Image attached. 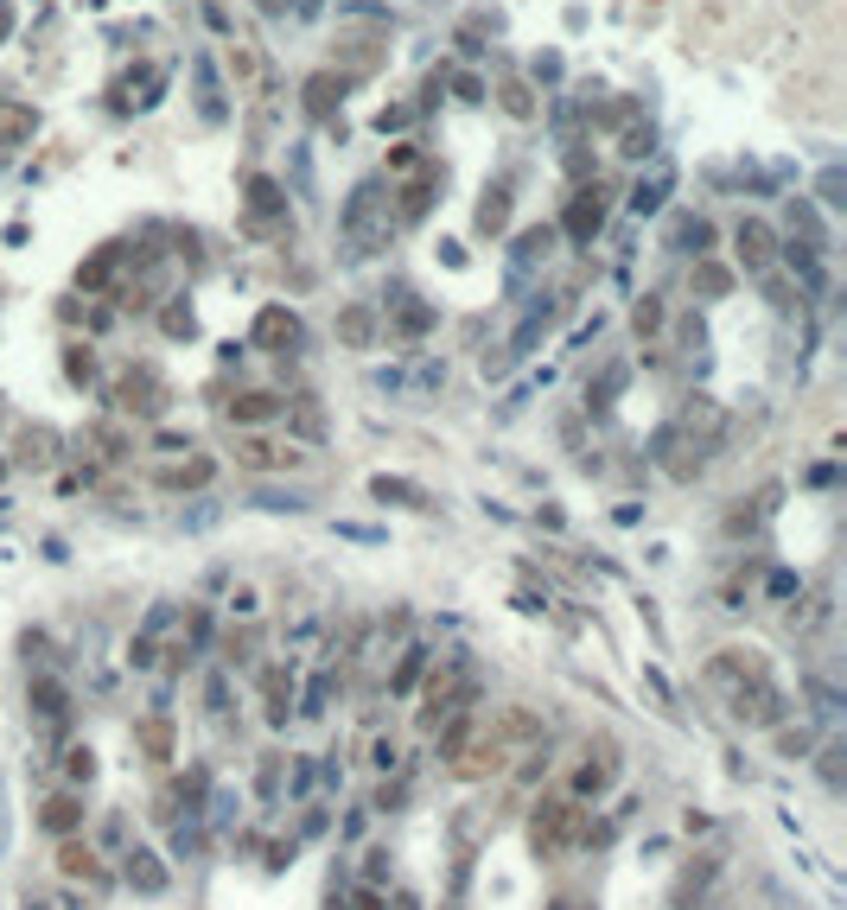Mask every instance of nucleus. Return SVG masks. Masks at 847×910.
I'll return each mask as SVG.
<instances>
[{"label":"nucleus","instance_id":"obj_1","mask_svg":"<svg viewBox=\"0 0 847 910\" xmlns=\"http://www.w3.org/2000/svg\"><path fill=\"white\" fill-rule=\"evenodd\" d=\"M465 707H478V662L453 650V656H440L434 669H427V688H421V732H440L453 713Z\"/></svg>","mask_w":847,"mask_h":910},{"label":"nucleus","instance_id":"obj_2","mask_svg":"<svg viewBox=\"0 0 847 910\" xmlns=\"http://www.w3.org/2000/svg\"><path fill=\"white\" fill-rule=\"evenodd\" d=\"M529 847L535 860H567L574 847H586V809L580 796H542L529 815Z\"/></svg>","mask_w":847,"mask_h":910},{"label":"nucleus","instance_id":"obj_3","mask_svg":"<svg viewBox=\"0 0 847 910\" xmlns=\"http://www.w3.org/2000/svg\"><path fill=\"white\" fill-rule=\"evenodd\" d=\"M726 707H733V720L752 726V732H771V726L790 720V694H784V681H777V675L733 681V688H726Z\"/></svg>","mask_w":847,"mask_h":910},{"label":"nucleus","instance_id":"obj_4","mask_svg":"<svg viewBox=\"0 0 847 910\" xmlns=\"http://www.w3.org/2000/svg\"><path fill=\"white\" fill-rule=\"evenodd\" d=\"M389 198H383V179H363L351 198H344V210H338V230H344V242L363 255V249H376V242L389 236Z\"/></svg>","mask_w":847,"mask_h":910},{"label":"nucleus","instance_id":"obj_5","mask_svg":"<svg viewBox=\"0 0 847 910\" xmlns=\"http://www.w3.org/2000/svg\"><path fill=\"white\" fill-rule=\"evenodd\" d=\"M26 707H32V726L51 732V739H64V732H71V688H64L58 675H32Z\"/></svg>","mask_w":847,"mask_h":910},{"label":"nucleus","instance_id":"obj_6","mask_svg":"<svg viewBox=\"0 0 847 910\" xmlns=\"http://www.w3.org/2000/svg\"><path fill=\"white\" fill-rule=\"evenodd\" d=\"M115 401H121L128 414H147V420H153V414H166V408H172V389H166V382L141 363V370H128V376L115 382Z\"/></svg>","mask_w":847,"mask_h":910},{"label":"nucleus","instance_id":"obj_7","mask_svg":"<svg viewBox=\"0 0 847 910\" xmlns=\"http://www.w3.org/2000/svg\"><path fill=\"white\" fill-rule=\"evenodd\" d=\"M618 770H625V764H618V745L593 739V745H586V758H580V770H574V796H605L618 783Z\"/></svg>","mask_w":847,"mask_h":910},{"label":"nucleus","instance_id":"obj_8","mask_svg":"<svg viewBox=\"0 0 847 910\" xmlns=\"http://www.w3.org/2000/svg\"><path fill=\"white\" fill-rule=\"evenodd\" d=\"M733 249H739V268H746V274H771V261H777V236H771V223H765V217H739Z\"/></svg>","mask_w":847,"mask_h":910},{"label":"nucleus","instance_id":"obj_9","mask_svg":"<svg viewBox=\"0 0 847 910\" xmlns=\"http://www.w3.org/2000/svg\"><path fill=\"white\" fill-rule=\"evenodd\" d=\"M255 344H262V350H281V357H293V350L306 344V331H300V319H293L287 306H262V312H255Z\"/></svg>","mask_w":847,"mask_h":910},{"label":"nucleus","instance_id":"obj_10","mask_svg":"<svg viewBox=\"0 0 847 910\" xmlns=\"http://www.w3.org/2000/svg\"><path fill=\"white\" fill-rule=\"evenodd\" d=\"M491 732H497V739H504L510 751H542V713H535V707H504V713H497V720H491Z\"/></svg>","mask_w":847,"mask_h":910},{"label":"nucleus","instance_id":"obj_11","mask_svg":"<svg viewBox=\"0 0 847 910\" xmlns=\"http://www.w3.org/2000/svg\"><path fill=\"white\" fill-rule=\"evenodd\" d=\"M166 630H172V605H153L141 618V630H134V643H128L134 669H153V662H160V637H166Z\"/></svg>","mask_w":847,"mask_h":910},{"label":"nucleus","instance_id":"obj_12","mask_svg":"<svg viewBox=\"0 0 847 910\" xmlns=\"http://www.w3.org/2000/svg\"><path fill=\"white\" fill-rule=\"evenodd\" d=\"M599 223H605V191H599V185H580L574 204H567V236H574V242H593Z\"/></svg>","mask_w":847,"mask_h":910},{"label":"nucleus","instance_id":"obj_13","mask_svg":"<svg viewBox=\"0 0 847 910\" xmlns=\"http://www.w3.org/2000/svg\"><path fill=\"white\" fill-rule=\"evenodd\" d=\"M714 872H720V853H695V860L682 866V879H676V910L701 904V891L714 885Z\"/></svg>","mask_w":847,"mask_h":910},{"label":"nucleus","instance_id":"obj_14","mask_svg":"<svg viewBox=\"0 0 847 910\" xmlns=\"http://www.w3.org/2000/svg\"><path fill=\"white\" fill-rule=\"evenodd\" d=\"M121 860H128L121 872H128V885H134V891H147V898H160V891H166V866H160V853H147V847H128Z\"/></svg>","mask_w":847,"mask_h":910},{"label":"nucleus","instance_id":"obj_15","mask_svg":"<svg viewBox=\"0 0 847 910\" xmlns=\"http://www.w3.org/2000/svg\"><path fill=\"white\" fill-rule=\"evenodd\" d=\"M121 261H128V242H109V249H96L90 261H83V268H77V280H83V287H109V280L121 274Z\"/></svg>","mask_w":847,"mask_h":910},{"label":"nucleus","instance_id":"obj_16","mask_svg":"<svg viewBox=\"0 0 847 910\" xmlns=\"http://www.w3.org/2000/svg\"><path fill=\"white\" fill-rule=\"evenodd\" d=\"M287 401L281 395H268V389H249V395H236L230 401V420H242V427H255V420H274Z\"/></svg>","mask_w":847,"mask_h":910},{"label":"nucleus","instance_id":"obj_17","mask_svg":"<svg viewBox=\"0 0 847 910\" xmlns=\"http://www.w3.org/2000/svg\"><path fill=\"white\" fill-rule=\"evenodd\" d=\"M338 338L351 344V350H370V338H376V312H370V306H344V312H338Z\"/></svg>","mask_w":847,"mask_h":910},{"label":"nucleus","instance_id":"obj_18","mask_svg":"<svg viewBox=\"0 0 847 910\" xmlns=\"http://www.w3.org/2000/svg\"><path fill=\"white\" fill-rule=\"evenodd\" d=\"M39 821H45V828H51V834H58V840H71V834L83 828V802H77V796H51Z\"/></svg>","mask_w":847,"mask_h":910},{"label":"nucleus","instance_id":"obj_19","mask_svg":"<svg viewBox=\"0 0 847 910\" xmlns=\"http://www.w3.org/2000/svg\"><path fill=\"white\" fill-rule=\"evenodd\" d=\"M504 217H510V179H497V185H484L478 230H484V236H497V230H504Z\"/></svg>","mask_w":847,"mask_h":910},{"label":"nucleus","instance_id":"obj_20","mask_svg":"<svg viewBox=\"0 0 847 910\" xmlns=\"http://www.w3.org/2000/svg\"><path fill=\"white\" fill-rule=\"evenodd\" d=\"M236 459L249 465V471H268V465H300V452H293V446L281 452V446H268V440H242V446H236Z\"/></svg>","mask_w":847,"mask_h":910},{"label":"nucleus","instance_id":"obj_21","mask_svg":"<svg viewBox=\"0 0 847 910\" xmlns=\"http://www.w3.org/2000/svg\"><path fill=\"white\" fill-rule=\"evenodd\" d=\"M134 739H141L147 745V758H172V720H166V713H153V720H134Z\"/></svg>","mask_w":847,"mask_h":910},{"label":"nucleus","instance_id":"obj_22","mask_svg":"<svg viewBox=\"0 0 847 910\" xmlns=\"http://www.w3.org/2000/svg\"><path fill=\"white\" fill-rule=\"evenodd\" d=\"M211 478H217V465H211V459H192V465H172V471H160V484H166V490H204Z\"/></svg>","mask_w":847,"mask_h":910},{"label":"nucleus","instance_id":"obj_23","mask_svg":"<svg viewBox=\"0 0 847 910\" xmlns=\"http://www.w3.org/2000/svg\"><path fill=\"white\" fill-rule=\"evenodd\" d=\"M262 694H268V720L281 726L287 707H293V675H287V669H268V675H262Z\"/></svg>","mask_w":847,"mask_h":910},{"label":"nucleus","instance_id":"obj_24","mask_svg":"<svg viewBox=\"0 0 847 910\" xmlns=\"http://www.w3.org/2000/svg\"><path fill=\"white\" fill-rule=\"evenodd\" d=\"M421 669H427V650H421V643H408V650H402V662H395V675H389V694H414Z\"/></svg>","mask_w":847,"mask_h":910},{"label":"nucleus","instance_id":"obj_25","mask_svg":"<svg viewBox=\"0 0 847 910\" xmlns=\"http://www.w3.org/2000/svg\"><path fill=\"white\" fill-rule=\"evenodd\" d=\"M338 102H344V77H313V83H306V109H313L319 121L332 115Z\"/></svg>","mask_w":847,"mask_h":910},{"label":"nucleus","instance_id":"obj_26","mask_svg":"<svg viewBox=\"0 0 847 910\" xmlns=\"http://www.w3.org/2000/svg\"><path fill=\"white\" fill-rule=\"evenodd\" d=\"M32 128H39V115H32L26 102H0V147H7V140H26Z\"/></svg>","mask_w":847,"mask_h":910},{"label":"nucleus","instance_id":"obj_27","mask_svg":"<svg viewBox=\"0 0 847 910\" xmlns=\"http://www.w3.org/2000/svg\"><path fill=\"white\" fill-rule=\"evenodd\" d=\"M707 242H714V223H701V217H682V223H676V249H682V255L707 261Z\"/></svg>","mask_w":847,"mask_h":910},{"label":"nucleus","instance_id":"obj_28","mask_svg":"<svg viewBox=\"0 0 847 910\" xmlns=\"http://www.w3.org/2000/svg\"><path fill=\"white\" fill-rule=\"evenodd\" d=\"M58 866L71 872V879H90V885H102V866H96V853H90V847H77V840H64Z\"/></svg>","mask_w":847,"mask_h":910},{"label":"nucleus","instance_id":"obj_29","mask_svg":"<svg viewBox=\"0 0 847 910\" xmlns=\"http://www.w3.org/2000/svg\"><path fill=\"white\" fill-rule=\"evenodd\" d=\"M663 198H669V166H656L650 179H637V191H631V210L644 217V210H656Z\"/></svg>","mask_w":847,"mask_h":910},{"label":"nucleus","instance_id":"obj_30","mask_svg":"<svg viewBox=\"0 0 847 910\" xmlns=\"http://www.w3.org/2000/svg\"><path fill=\"white\" fill-rule=\"evenodd\" d=\"M434 185H440V172H421V179L402 191V217H408V223L427 217V204H434Z\"/></svg>","mask_w":847,"mask_h":910},{"label":"nucleus","instance_id":"obj_31","mask_svg":"<svg viewBox=\"0 0 847 910\" xmlns=\"http://www.w3.org/2000/svg\"><path fill=\"white\" fill-rule=\"evenodd\" d=\"M631 331L637 338H656V331H663V300H656V293H644V300L631 306Z\"/></svg>","mask_w":847,"mask_h":910},{"label":"nucleus","instance_id":"obj_32","mask_svg":"<svg viewBox=\"0 0 847 910\" xmlns=\"http://www.w3.org/2000/svg\"><path fill=\"white\" fill-rule=\"evenodd\" d=\"M51 446H58V440H51L45 427H26V433H20V459H26V465H51Z\"/></svg>","mask_w":847,"mask_h":910},{"label":"nucleus","instance_id":"obj_33","mask_svg":"<svg viewBox=\"0 0 847 910\" xmlns=\"http://www.w3.org/2000/svg\"><path fill=\"white\" fill-rule=\"evenodd\" d=\"M695 287H701V293H714V300H720V293L733 287V274H726L720 261H695Z\"/></svg>","mask_w":847,"mask_h":910},{"label":"nucleus","instance_id":"obj_34","mask_svg":"<svg viewBox=\"0 0 847 910\" xmlns=\"http://www.w3.org/2000/svg\"><path fill=\"white\" fill-rule=\"evenodd\" d=\"M504 109H510L516 121H529V115H535V96H529V83H516V77H504Z\"/></svg>","mask_w":847,"mask_h":910},{"label":"nucleus","instance_id":"obj_35","mask_svg":"<svg viewBox=\"0 0 847 910\" xmlns=\"http://www.w3.org/2000/svg\"><path fill=\"white\" fill-rule=\"evenodd\" d=\"M64 370H71V382H90V376H96L90 344H71V350H64Z\"/></svg>","mask_w":847,"mask_h":910},{"label":"nucleus","instance_id":"obj_36","mask_svg":"<svg viewBox=\"0 0 847 910\" xmlns=\"http://www.w3.org/2000/svg\"><path fill=\"white\" fill-rule=\"evenodd\" d=\"M777 732V751H784V758H803V751H809V732L803 726H771Z\"/></svg>","mask_w":847,"mask_h":910},{"label":"nucleus","instance_id":"obj_37","mask_svg":"<svg viewBox=\"0 0 847 910\" xmlns=\"http://www.w3.org/2000/svg\"><path fill=\"white\" fill-rule=\"evenodd\" d=\"M618 153H625V160H644V153H656V134H650V128H631Z\"/></svg>","mask_w":847,"mask_h":910},{"label":"nucleus","instance_id":"obj_38","mask_svg":"<svg viewBox=\"0 0 847 910\" xmlns=\"http://www.w3.org/2000/svg\"><path fill=\"white\" fill-rule=\"evenodd\" d=\"M816 758H822V777H828V790H841V758H847V751H841V745H822Z\"/></svg>","mask_w":847,"mask_h":910},{"label":"nucleus","instance_id":"obj_39","mask_svg":"<svg viewBox=\"0 0 847 910\" xmlns=\"http://www.w3.org/2000/svg\"><path fill=\"white\" fill-rule=\"evenodd\" d=\"M274 790H281V751L262 758V796H274Z\"/></svg>","mask_w":847,"mask_h":910},{"label":"nucleus","instance_id":"obj_40","mask_svg":"<svg viewBox=\"0 0 847 910\" xmlns=\"http://www.w3.org/2000/svg\"><path fill=\"white\" fill-rule=\"evenodd\" d=\"M408 121H414V109H408V102H395V109H383V115H376V128H408Z\"/></svg>","mask_w":847,"mask_h":910},{"label":"nucleus","instance_id":"obj_41","mask_svg":"<svg viewBox=\"0 0 847 910\" xmlns=\"http://www.w3.org/2000/svg\"><path fill=\"white\" fill-rule=\"evenodd\" d=\"M166 331H172V338H192V306H172V312H166Z\"/></svg>","mask_w":847,"mask_h":910},{"label":"nucleus","instance_id":"obj_42","mask_svg":"<svg viewBox=\"0 0 847 910\" xmlns=\"http://www.w3.org/2000/svg\"><path fill=\"white\" fill-rule=\"evenodd\" d=\"M90 770H96V758H90V745H77V751H71V777H77V783H90Z\"/></svg>","mask_w":847,"mask_h":910},{"label":"nucleus","instance_id":"obj_43","mask_svg":"<svg viewBox=\"0 0 847 910\" xmlns=\"http://www.w3.org/2000/svg\"><path fill=\"white\" fill-rule=\"evenodd\" d=\"M395 758H402V751H395V739H376V745H370V764H376V770H389Z\"/></svg>","mask_w":847,"mask_h":910},{"label":"nucleus","instance_id":"obj_44","mask_svg":"<svg viewBox=\"0 0 847 910\" xmlns=\"http://www.w3.org/2000/svg\"><path fill=\"white\" fill-rule=\"evenodd\" d=\"M822 204H841V172H822Z\"/></svg>","mask_w":847,"mask_h":910},{"label":"nucleus","instance_id":"obj_45","mask_svg":"<svg viewBox=\"0 0 847 910\" xmlns=\"http://www.w3.org/2000/svg\"><path fill=\"white\" fill-rule=\"evenodd\" d=\"M255 7H262L268 20H274V13H287V0H255Z\"/></svg>","mask_w":847,"mask_h":910},{"label":"nucleus","instance_id":"obj_46","mask_svg":"<svg viewBox=\"0 0 847 910\" xmlns=\"http://www.w3.org/2000/svg\"><path fill=\"white\" fill-rule=\"evenodd\" d=\"M26 910H51V904H26Z\"/></svg>","mask_w":847,"mask_h":910}]
</instances>
